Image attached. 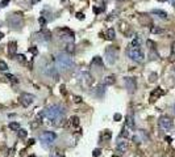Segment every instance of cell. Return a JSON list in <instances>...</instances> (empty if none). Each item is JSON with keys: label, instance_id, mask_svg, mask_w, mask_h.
I'll return each instance as SVG.
<instances>
[{"label": "cell", "instance_id": "cell-1", "mask_svg": "<svg viewBox=\"0 0 175 157\" xmlns=\"http://www.w3.org/2000/svg\"><path fill=\"white\" fill-rule=\"evenodd\" d=\"M45 117L50 121L53 126H63L64 123V110L61 105H52L45 110Z\"/></svg>", "mask_w": 175, "mask_h": 157}, {"label": "cell", "instance_id": "cell-2", "mask_svg": "<svg viewBox=\"0 0 175 157\" xmlns=\"http://www.w3.org/2000/svg\"><path fill=\"white\" fill-rule=\"evenodd\" d=\"M72 64H74V60H72L71 55L67 54V52H61V54L57 55V58H55V66H57L58 71L66 72L72 67Z\"/></svg>", "mask_w": 175, "mask_h": 157}, {"label": "cell", "instance_id": "cell-3", "mask_svg": "<svg viewBox=\"0 0 175 157\" xmlns=\"http://www.w3.org/2000/svg\"><path fill=\"white\" fill-rule=\"evenodd\" d=\"M104 58H105V62L108 64H115L118 59V49L115 47V46H108L104 51Z\"/></svg>", "mask_w": 175, "mask_h": 157}, {"label": "cell", "instance_id": "cell-4", "mask_svg": "<svg viewBox=\"0 0 175 157\" xmlns=\"http://www.w3.org/2000/svg\"><path fill=\"white\" fill-rule=\"evenodd\" d=\"M42 72H44L45 76L52 77V78H54L55 81L59 78V71H58V68H57V66H53L52 63H46L45 66L42 67Z\"/></svg>", "mask_w": 175, "mask_h": 157}, {"label": "cell", "instance_id": "cell-5", "mask_svg": "<svg viewBox=\"0 0 175 157\" xmlns=\"http://www.w3.org/2000/svg\"><path fill=\"white\" fill-rule=\"evenodd\" d=\"M128 55H129V58H130L132 60L138 62V63L144 62V59H145V54L142 52V50L140 47H130V46H129Z\"/></svg>", "mask_w": 175, "mask_h": 157}, {"label": "cell", "instance_id": "cell-6", "mask_svg": "<svg viewBox=\"0 0 175 157\" xmlns=\"http://www.w3.org/2000/svg\"><path fill=\"white\" fill-rule=\"evenodd\" d=\"M40 139L45 145H48V144H53V141L57 139V135H55L54 132H52V131H45V132L41 133Z\"/></svg>", "mask_w": 175, "mask_h": 157}, {"label": "cell", "instance_id": "cell-7", "mask_svg": "<svg viewBox=\"0 0 175 157\" xmlns=\"http://www.w3.org/2000/svg\"><path fill=\"white\" fill-rule=\"evenodd\" d=\"M124 84H125V88L128 89V93L133 94L137 89V81L134 77H124Z\"/></svg>", "mask_w": 175, "mask_h": 157}, {"label": "cell", "instance_id": "cell-8", "mask_svg": "<svg viewBox=\"0 0 175 157\" xmlns=\"http://www.w3.org/2000/svg\"><path fill=\"white\" fill-rule=\"evenodd\" d=\"M159 126L162 127L165 131H170V130L174 127V122H173V119L170 118V117H166V115H163V117L159 118Z\"/></svg>", "mask_w": 175, "mask_h": 157}, {"label": "cell", "instance_id": "cell-9", "mask_svg": "<svg viewBox=\"0 0 175 157\" xmlns=\"http://www.w3.org/2000/svg\"><path fill=\"white\" fill-rule=\"evenodd\" d=\"M18 100H20V104L24 106V107H28V106H30L34 102V96L30 94V93H22Z\"/></svg>", "mask_w": 175, "mask_h": 157}, {"label": "cell", "instance_id": "cell-10", "mask_svg": "<svg viewBox=\"0 0 175 157\" xmlns=\"http://www.w3.org/2000/svg\"><path fill=\"white\" fill-rule=\"evenodd\" d=\"M21 16V15H20ZM20 16H15V15H12V16H8V18H7V21H8V24L11 25V26H13V27H18L21 25V17Z\"/></svg>", "mask_w": 175, "mask_h": 157}, {"label": "cell", "instance_id": "cell-11", "mask_svg": "<svg viewBox=\"0 0 175 157\" xmlns=\"http://www.w3.org/2000/svg\"><path fill=\"white\" fill-rule=\"evenodd\" d=\"M80 77L83 78V81H84L86 85H92V82H94V78H92L91 73L88 71H82L80 72Z\"/></svg>", "mask_w": 175, "mask_h": 157}, {"label": "cell", "instance_id": "cell-12", "mask_svg": "<svg viewBox=\"0 0 175 157\" xmlns=\"http://www.w3.org/2000/svg\"><path fill=\"white\" fill-rule=\"evenodd\" d=\"M16 51H17V42L16 41H12V42L8 45V54L11 55V56H15Z\"/></svg>", "mask_w": 175, "mask_h": 157}, {"label": "cell", "instance_id": "cell-13", "mask_svg": "<svg viewBox=\"0 0 175 157\" xmlns=\"http://www.w3.org/2000/svg\"><path fill=\"white\" fill-rule=\"evenodd\" d=\"M116 148H117V152L118 153H124L126 149H128V144H126V141L125 140H120L117 143V145H116Z\"/></svg>", "mask_w": 175, "mask_h": 157}, {"label": "cell", "instance_id": "cell-14", "mask_svg": "<svg viewBox=\"0 0 175 157\" xmlns=\"http://www.w3.org/2000/svg\"><path fill=\"white\" fill-rule=\"evenodd\" d=\"M161 96H163V90L161 89V88H157L155 90L151 92V94H150V101L153 102V101H155V97L158 98V97H161Z\"/></svg>", "mask_w": 175, "mask_h": 157}, {"label": "cell", "instance_id": "cell-15", "mask_svg": "<svg viewBox=\"0 0 175 157\" xmlns=\"http://www.w3.org/2000/svg\"><path fill=\"white\" fill-rule=\"evenodd\" d=\"M125 124H126L128 128H132V130H134V128H136L134 119H133L132 115H126V117H125Z\"/></svg>", "mask_w": 175, "mask_h": 157}, {"label": "cell", "instance_id": "cell-16", "mask_svg": "<svg viewBox=\"0 0 175 157\" xmlns=\"http://www.w3.org/2000/svg\"><path fill=\"white\" fill-rule=\"evenodd\" d=\"M153 15H157L159 18H162V20H167L169 18L167 13H166L165 11H161V9H153Z\"/></svg>", "mask_w": 175, "mask_h": 157}, {"label": "cell", "instance_id": "cell-17", "mask_svg": "<svg viewBox=\"0 0 175 157\" xmlns=\"http://www.w3.org/2000/svg\"><path fill=\"white\" fill-rule=\"evenodd\" d=\"M95 94L98 96V97H103L104 96V92H105V85L104 84H100V85H98L95 88Z\"/></svg>", "mask_w": 175, "mask_h": 157}, {"label": "cell", "instance_id": "cell-18", "mask_svg": "<svg viewBox=\"0 0 175 157\" xmlns=\"http://www.w3.org/2000/svg\"><path fill=\"white\" fill-rule=\"evenodd\" d=\"M115 37H116V31H115V29H108L107 30V33H105V35H104V38L105 39H108V41H112V39H115Z\"/></svg>", "mask_w": 175, "mask_h": 157}, {"label": "cell", "instance_id": "cell-19", "mask_svg": "<svg viewBox=\"0 0 175 157\" xmlns=\"http://www.w3.org/2000/svg\"><path fill=\"white\" fill-rule=\"evenodd\" d=\"M115 81H116V77L115 76H107V77H104V81H103V84L104 85H113L115 84Z\"/></svg>", "mask_w": 175, "mask_h": 157}, {"label": "cell", "instance_id": "cell-20", "mask_svg": "<svg viewBox=\"0 0 175 157\" xmlns=\"http://www.w3.org/2000/svg\"><path fill=\"white\" fill-rule=\"evenodd\" d=\"M70 126L71 127H78L79 126V118L78 117H71L70 118Z\"/></svg>", "mask_w": 175, "mask_h": 157}, {"label": "cell", "instance_id": "cell-21", "mask_svg": "<svg viewBox=\"0 0 175 157\" xmlns=\"http://www.w3.org/2000/svg\"><path fill=\"white\" fill-rule=\"evenodd\" d=\"M28 135V131L26 130H22V128H20V130L17 131V136L20 137V139H25Z\"/></svg>", "mask_w": 175, "mask_h": 157}, {"label": "cell", "instance_id": "cell-22", "mask_svg": "<svg viewBox=\"0 0 175 157\" xmlns=\"http://www.w3.org/2000/svg\"><path fill=\"white\" fill-rule=\"evenodd\" d=\"M9 128L13 131H18L20 130V123H17V122H11L9 123Z\"/></svg>", "mask_w": 175, "mask_h": 157}, {"label": "cell", "instance_id": "cell-23", "mask_svg": "<svg viewBox=\"0 0 175 157\" xmlns=\"http://www.w3.org/2000/svg\"><path fill=\"white\" fill-rule=\"evenodd\" d=\"M74 51H75V46H74V43H67V46H66V52L71 55Z\"/></svg>", "mask_w": 175, "mask_h": 157}, {"label": "cell", "instance_id": "cell-24", "mask_svg": "<svg viewBox=\"0 0 175 157\" xmlns=\"http://www.w3.org/2000/svg\"><path fill=\"white\" fill-rule=\"evenodd\" d=\"M120 137H122V139H124V137H125V139H126V137H129V131H128V127H124L122 130H121V132H120Z\"/></svg>", "mask_w": 175, "mask_h": 157}, {"label": "cell", "instance_id": "cell-25", "mask_svg": "<svg viewBox=\"0 0 175 157\" xmlns=\"http://www.w3.org/2000/svg\"><path fill=\"white\" fill-rule=\"evenodd\" d=\"M101 66L103 64V60H101V58L100 56H95L94 59H92V66Z\"/></svg>", "mask_w": 175, "mask_h": 157}, {"label": "cell", "instance_id": "cell-26", "mask_svg": "<svg viewBox=\"0 0 175 157\" xmlns=\"http://www.w3.org/2000/svg\"><path fill=\"white\" fill-rule=\"evenodd\" d=\"M150 31H151L153 34H161V33H163V29H161V27H157V26H151Z\"/></svg>", "mask_w": 175, "mask_h": 157}, {"label": "cell", "instance_id": "cell-27", "mask_svg": "<svg viewBox=\"0 0 175 157\" xmlns=\"http://www.w3.org/2000/svg\"><path fill=\"white\" fill-rule=\"evenodd\" d=\"M140 43H141L140 38H138V37H136V38L132 41V43H130V47H140Z\"/></svg>", "mask_w": 175, "mask_h": 157}, {"label": "cell", "instance_id": "cell-28", "mask_svg": "<svg viewBox=\"0 0 175 157\" xmlns=\"http://www.w3.org/2000/svg\"><path fill=\"white\" fill-rule=\"evenodd\" d=\"M103 137H104V140H105V141L111 140V137H112V133H111V131H109V130H105V131H104Z\"/></svg>", "mask_w": 175, "mask_h": 157}, {"label": "cell", "instance_id": "cell-29", "mask_svg": "<svg viewBox=\"0 0 175 157\" xmlns=\"http://www.w3.org/2000/svg\"><path fill=\"white\" fill-rule=\"evenodd\" d=\"M5 77L8 78V80H9V81H12V82H13V84H16V82L18 81V80H17V78H16V76H13V75H11V73H8V75H5Z\"/></svg>", "mask_w": 175, "mask_h": 157}, {"label": "cell", "instance_id": "cell-30", "mask_svg": "<svg viewBox=\"0 0 175 157\" xmlns=\"http://www.w3.org/2000/svg\"><path fill=\"white\" fill-rule=\"evenodd\" d=\"M16 56V60L18 62V63H25V56L22 54H20V55H15Z\"/></svg>", "mask_w": 175, "mask_h": 157}, {"label": "cell", "instance_id": "cell-31", "mask_svg": "<svg viewBox=\"0 0 175 157\" xmlns=\"http://www.w3.org/2000/svg\"><path fill=\"white\" fill-rule=\"evenodd\" d=\"M8 70V66L4 60H0V71H7Z\"/></svg>", "mask_w": 175, "mask_h": 157}, {"label": "cell", "instance_id": "cell-32", "mask_svg": "<svg viewBox=\"0 0 175 157\" xmlns=\"http://www.w3.org/2000/svg\"><path fill=\"white\" fill-rule=\"evenodd\" d=\"M40 124H41V122H40V121H37V119H36L34 122H32V123H30V128H32V130H34V128H37V127L40 126Z\"/></svg>", "mask_w": 175, "mask_h": 157}, {"label": "cell", "instance_id": "cell-33", "mask_svg": "<svg viewBox=\"0 0 175 157\" xmlns=\"http://www.w3.org/2000/svg\"><path fill=\"white\" fill-rule=\"evenodd\" d=\"M101 155V149L100 148H96V149H94V152H92V156L94 157H99Z\"/></svg>", "mask_w": 175, "mask_h": 157}, {"label": "cell", "instance_id": "cell-34", "mask_svg": "<svg viewBox=\"0 0 175 157\" xmlns=\"http://www.w3.org/2000/svg\"><path fill=\"white\" fill-rule=\"evenodd\" d=\"M44 117H45V111H42V113H38V114H37V121H40L41 123H42V119H44Z\"/></svg>", "mask_w": 175, "mask_h": 157}, {"label": "cell", "instance_id": "cell-35", "mask_svg": "<svg viewBox=\"0 0 175 157\" xmlns=\"http://www.w3.org/2000/svg\"><path fill=\"white\" fill-rule=\"evenodd\" d=\"M72 100H74V102H76V104H80L82 102V97H79V96H74Z\"/></svg>", "mask_w": 175, "mask_h": 157}, {"label": "cell", "instance_id": "cell-36", "mask_svg": "<svg viewBox=\"0 0 175 157\" xmlns=\"http://www.w3.org/2000/svg\"><path fill=\"white\" fill-rule=\"evenodd\" d=\"M149 80H150V82H154V81L157 80V73H155V72H153V73L150 75V78H149Z\"/></svg>", "mask_w": 175, "mask_h": 157}, {"label": "cell", "instance_id": "cell-37", "mask_svg": "<svg viewBox=\"0 0 175 157\" xmlns=\"http://www.w3.org/2000/svg\"><path fill=\"white\" fill-rule=\"evenodd\" d=\"M38 22H40V24H41V25L44 26V25L46 24V20H45V17H42V16H41V17L38 18Z\"/></svg>", "mask_w": 175, "mask_h": 157}, {"label": "cell", "instance_id": "cell-38", "mask_svg": "<svg viewBox=\"0 0 175 157\" xmlns=\"http://www.w3.org/2000/svg\"><path fill=\"white\" fill-rule=\"evenodd\" d=\"M9 1H11V0H1V3H0V5H1V7H7L8 4H9Z\"/></svg>", "mask_w": 175, "mask_h": 157}, {"label": "cell", "instance_id": "cell-39", "mask_svg": "<svg viewBox=\"0 0 175 157\" xmlns=\"http://www.w3.org/2000/svg\"><path fill=\"white\" fill-rule=\"evenodd\" d=\"M76 18H78V20H84V15L80 13V12H78L76 13Z\"/></svg>", "mask_w": 175, "mask_h": 157}, {"label": "cell", "instance_id": "cell-40", "mask_svg": "<svg viewBox=\"0 0 175 157\" xmlns=\"http://www.w3.org/2000/svg\"><path fill=\"white\" fill-rule=\"evenodd\" d=\"M121 118H122V117H121V114H118V113H117V114H115V117H113L115 121H121Z\"/></svg>", "mask_w": 175, "mask_h": 157}, {"label": "cell", "instance_id": "cell-41", "mask_svg": "<svg viewBox=\"0 0 175 157\" xmlns=\"http://www.w3.org/2000/svg\"><path fill=\"white\" fill-rule=\"evenodd\" d=\"M29 52H32L33 55H37V49L33 46V47H30V49H29Z\"/></svg>", "mask_w": 175, "mask_h": 157}, {"label": "cell", "instance_id": "cell-42", "mask_svg": "<svg viewBox=\"0 0 175 157\" xmlns=\"http://www.w3.org/2000/svg\"><path fill=\"white\" fill-rule=\"evenodd\" d=\"M61 93L66 94V86H64V85H61Z\"/></svg>", "mask_w": 175, "mask_h": 157}, {"label": "cell", "instance_id": "cell-43", "mask_svg": "<svg viewBox=\"0 0 175 157\" xmlns=\"http://www.w3.org/2000/svg\"><path fill=\"white\" fill-rule=\"evenodd\" d=\"M165 140L167 141V143H171V141H173V139H171L170 136H166V137H165Z\"/></svg>", "mask_w": 175, "mask_h": 157}, {"label": "cell", "instance_id": "cell-44", "mask_svg": "<svg viewBox=\"0 0 175 157\" xmlns=\"http://www.w3.org/2000/svg\"><path fill=\"white\" fill-rule=\"evenodd\" d=\"M34 141H36L34 139H30L29 141H28V144H29V145H33V144H34Z\"/></svg>", "mask_w": 175, "mask_h": 157}, {"label": "cell", "instance_id": "cell-45", "mask_svg": "<svg viewBox=\"0 0 175 157\" xmlns=\"http://www.w3.org/2000/svg\"><path fill=\"white\" fill-rule=\"evenodd\" d=\"M50 157H62V156L58 155V153H52V155H50Z\"/></svg>", "mask_w": 175, "mask_h": 157}, {"label": "cell", "instance_id": "cell-46", "mask_svg": "<svg viewBox=\"0 0 175 157\" xmlns=\"http://www.w3.org/2000/svg\"><path fill=\"white\" fill-rule=\"evenodd\" d=\"M94 12L98 15V13H100V9H99V8H94Z\"/></svg>", "mask_w": 175, "mask_h": 157}, {"label": "cell", "instance_id": "cell-47", "mask_svg": "<svg viewBox=\"0 0 175 157\" xmlns=\"http://www.w3.org/2000/svg\"><path fill=\"white\" fill-rule=\"evenodd\" d=\"M38 1H41V0H32V4H33V5H34V4H37Z\"/></svg>", "mask_w": 175, "mask_h": 157}, {"label": "cell", "instance_id": "cell-48", "mask_svg": "<svg viewBox=\"0 0 175 157\" xmlns=\"http://www.w3.org/2000/svg\"><path fill=\"white\" fill-rule=\"evenodd\" d=\"M170 1H171V4H173V5L175 7V0H170Z\"/></svg>", "mask_w": 175, "mask_h": 157}, {"label": "cell", "instance_id": "cell-49", "mask_svg": "<svg viewBox=\"0 0 175 157\" xmlns=\"http://www.w3.org/2000/svg\"><path fill=\"white\" fill-rule=\"evenodd\" d=\"M3 37H4V34L1 33V31H0V39H1V38H3Z\"/></svg>", "mask_w": 175, "mask_h": 157}, {"label": "cell", "instance_id": "cell-50", "mask_svg": "<svg viewBox=\"0 0 175 157\" xmlns=\"http://www.w3.org/2000/svg\"><path fill=\"white\" fill-rule=\"evenodd\" d=\"M158 1H167V0H158Z\"/></svg>", "mask_w": 175, "mask_h": 157}, {"label": "cell", "instance_id": "cell-51", "mask_svg": "<svg viewBox=\"0 0 175 157\" xmlns=\"http://www.w3.org/2000/svg\"><path fill=\"white\" fill-rule=\"evenodd\" d=\"M117 1H124V0H117Z\"/></svg>", "mask_w": 175, "mask_h": 157}, {"label": "cell", "instance_id": "cell-52", "mask_svg": "<svg viewBox=\"0 0 175 157\" xmlns=\"http://www.w3.org/2000/svg\"><path fill=\"white\" fill-rule=\"evenodd\" d=\"M174 111H175V105H174Z\"/></svg>", "mask_w": 175, "mask_h": 157}, {"label": "cell", "instance_id": "cell-53", "mask_svg": "<svg viewBox=\"0 0 175 157\" xmlns=\"http://www.w3.org/2000/svg\"><path fill=\"white\" fill-rule=\"evenodd\" d=\"M174 72H175V68H174Z\"/></svg>", "mask_w": 175, "mask_h": 157}]
</instances>
